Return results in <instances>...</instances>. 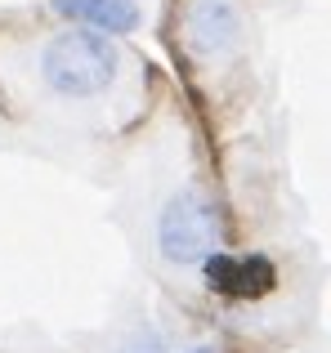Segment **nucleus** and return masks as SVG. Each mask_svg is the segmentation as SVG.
Returning <instances> with one entry per match:
<instances>
[{"instance_id": "nucleus-2", "label": "nucleus", "mask_w": 331, "mask_h": 353, "mask_svg": "<svg viewBox=\"0 0 331 353\" xmlns=\"http://www.w3.org/2000/svg\"><path fill=\"white\" fill-rule=\"evenodd\" d=\"M152 241L170 268H201L210 255L224 250V210L215 206V197L183 183L161 201Z\"/></svg>"}, {"instance_id": "nucleus-6", "label": "nucleus", "mask_w": 331, "mask_h": 353, "mask_svg": "<svg viewBox=\"0 0 331 353\" xmlns=\"http://www.w3.org/2000/svg\"><path fill=\"white\" fill-rule=\"evenodd\" d=\"M121 353H170V349H166V340H161L152 327H139V331H134V336L121 345Z\"/></svg>"}, {"instance_id": "nucleus-1", "label": "nucleus", "mask_w": 331, "mask_h": 353, "mask_svg": "<svg viewBox=\"0 0 331 353\" xmlns=\"http://www.w3.org/2000/svg\"><path fill=\"white\" fill-rule=\"evenodd\" d=\"M36 72H41L45 90L54 99L86 103V99H99L117 85V77H121V50L103 32L72 27V32H59L41 45Z\"/></svg>"}, {"instance_id": "nucleus-7", "label": "nucleus", "mask_w": 331, "mask_h": 353, "mask_svg": "<svg viewBox=\"0 0 331 353\" xmlns=\"http://www.w3.org/2000/svg\"><path fill=\"white\" fill-rule=\"evenodd\" d=\"M188 353H219L215 345H197V349H188Z\"/></svg>"}, {"instance_id": "nucleus-4", "label": "nucleus", "mask_w": 331, "mask_h": 353, "mask_svg": "<svg viewBox=\"0 0 331 353\" xmlns=\"http://www.w3.org/2000/svg\"><path fill=\"white\" fill-rule=\"evenodd\" d=\"M201 277L224 300H260L278 286V268H273L269 255H233V250L210 255L201 264Z\"/></svg>"}, {"instance_id": "nucleus-3", "label": "nucleus", "mask_w": 331, "mask_h": 353, "mask_svg": "<svg viewBox=\"0 0 331 353\" xmlns=\"http://www.w3.org/2000/svg\"><path fill=\"white\" fill-rule=\"evenodd\" d=\"M246 41V18L233 0H188L183 5V45L197 59L215 63L237 54Z\"/></svg>"}, {"instance_id": "nucleus-5", "label": "nucleus", "mask_w": 331, "mask_h": 353, "mask_svg": "<svg viewBox=\"0 0 331 353\" xmlns=\"http://www.w3.org/2000/svg\"><path fill=\"white\" fill-rule=\"evenodd\" d=\"M50 9L59 18H68L72 27H90V32L103 36H130L143 23L134 0H50Z\"/></svg>"}]
</instances>
